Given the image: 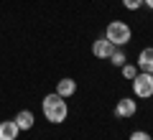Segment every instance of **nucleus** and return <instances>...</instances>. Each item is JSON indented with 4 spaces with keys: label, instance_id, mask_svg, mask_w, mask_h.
Segmentation results:
<instances>
[{
    "label": "nucleus",
    "instance_id": "f257e3e1",
    "mask_svg": "<svg viewBox=\"0 0 153 140\" xmlns=\"http://www.w3.org/2000/svg\"><path fill=\"white\" fill-rule=\"evenodd\" d=\"M41 107H44L46 120H49V122H54V125L64 122V120H66V115H69V104H66V99H64V97H59L56 92L46 94V97H44V102H41Z\"/></svg>",
    "mask_w": 153,
    "mask_h": 140
},
{
    "label": "nucleus",
    "instance_id": "f03ea898",
    "mask_svg": "<svg viewBox=\"0 0 153 140\" xmlns=\"http://www.w3.org/2000/svg\"><path fill=\"white\" fill-rule=\"evenodd\" d=\"M105 38H107L112 46H125V43L133 38V31H130V26H128V23H123V21H112V23L107 26Z\"/></svg>",
    "mask_w": 153,
    "mask_h": 140
},
{
    "label": "nucleus",
    "instance_id": "7ed1b4c3",
    "mask_svg": "<svg viewBox=\"0 0 153 140\" xmlns=\"http://www.w3.org/2000/svg\"><path fill=\"white\" fill-rule=\"evenodd\" d=\"M133 92L138 99H151L153 97V74L148 71H138L133 79Z\"/></svg>",
    "mask_w": 153,
    "mask_h": 140
},
{
    "label": "nucleus",
    "instance_id": "20e7f679",
    "mask_svg": "<svg viewBox=\"0 0 153 140\" xmlns=\"http://www.w3.org/2000/svg\"><path fill=\"white\" fill-rule=\"evenodd\" d=\"M138 112V102L133 97H123V99H117V104H115V115L117 117H133V115Z\"/></svg>",
    "mask_w": 153,
    "mask_h": 140
},
{
    "label": "nucleus",
    "instance_id": "39448f33",
    "mask_svg": "<svg viewBox=\"0 0 153 140\" xmlns=\"http://www.w3.org/2000/svg\"><path fill=\"white\" fill-rule=\"evenodd\" d=\"M112 51H115V46H112V43H110L105 36H102V38H97V41L92 43V54L97 56V59H105V61H107Z\"/></svg>",
    "mask_w": 153,
    "mask_h": 140
},
{
    "label": "nucleus",
    "instance_id": "423d86ee",
    "mask_svg": "<svg viewBox=\"0 0 153 140\" xmlns=\"http://www.w3.org/2000/svg\"><path fill=\"white\" fill-rule=\"evenodd\" d=\"M138 71H148V74H153V46H148V49H143L140 54H138Z\"/></svg>",
    "mask_w": 153,
    "mask_h": 140
},
{
    "label": "nucleus",
    "instance_id": "0eeeda50",
    "mask_svg": "<svg viewBox=\"0 0 153 140\" xmlns=\"http://www.w3.org/2000/svg\"><path fill=\"white\" fill-rule=\"evenodd\" d=\"M21 127L16 125V120H5V122H0V140H16Z\"/></svg>",
    "mask_w": 153,
    "mask_h": 140
},
{
    "label": "nucleus",
    "instance_id": "6e6552de",
    "mask_svg": "<svg viewBox=\"0 0 153 140\" xmlns=\"http://www.w3.org/2000/svg\"><path fill=\"white\" fill-rule=\"evenodd\" d=\"M76 92V81L74 79H69V76H64V79H59L56 81V94H59V97H71V94H74Z\"/></svg>",
    "mask_w": 153,
    "mask_h": 140
},
{
    "label": "nucleus",
    "instance_id": "1a4fd4ad",
    "mask_svg": "<svg viewBox=\"0 0 153 140\" xmlns=\"http://www.w3.org/2000/svg\"><path fill=\"white\" fill-rule=\"evenodd\" d=\"M33 122H36V117H33L31 110H21V112L16 115V125H18L21 130H31Z\"/></svg>",
    "mask_w": 153,
    "mask_h": 140
},
{
    "label": "nucleus",
    "instance_id": "9d476101",
    "mask_svg": "<svg viewBox=\"0 0 153 140\" xmlns=\"http://www.w3.org/2000/svg\"><path fill=\"white\" fill-rule=\"evenodd\" d=\"M107 61H110L112 66H117V69H120L123 64H128V59H125V51H123L120 46H115V51L110 54V59H107Z\"/></svg>",
    "mask_w": 153,
    "mask_h": 140
},
{
    "label": "nucleus",
    "instance_id": "9b49d317",
    "mask_svg": "<svg viewBox=\"0 0 153 140\" xmlns=\"http://www.w3.org/2000/svg\"><path fill=\"white\" fill-rule=\"evenodd\" d=\"M120 71H123V76H125L128 81H133V79H135V74H138V66L135 64H123Z\"/></svg>",
    "mask_w": 153,
    "mask_h": 140
},
{
    "label": "nucleus",
    "instance_id": "f8f14e48",
    "mask_svg": "<svg viewBox=\"0 0 153 140\" xmlns=\"http://www.w3.org/2000/svg\"><path fill=\"white\" fill-rule=\"evenodd\" d=\"M128 140H153V138H151V133H146V130H135V133H130Z\"/></svg>",
    "mask_w": 153,
    "mask_h": 140
},
{
    "label": "nucleus",
    "instance_id": "ddd939ff",
    "mask_svg": "<svg viewBox=\"0 0 153 140\" xmlns=\"http://www.w3.org/2000/svg\"><path fill=\"white\" fill-rule=\"evenodd\" d=\"M123 5L128 10H138V8H143V0H123Z\"/></svg>",
    "mask_w": 153,
    "mask_h": 140
},
{
    "label": "nucleus",
    "instance_id": "4468645a",
    "mask_svg": "<svg viewBox=\"0 0 153 140\" xmlns=\"http://www.w3.org/2000/svg\"><path fill=\"white\" fill-rule=\"evenodd\" d=\"M143 5H146L148 10H153V0H143Z\"/></svg>",
    "mask_w": 153,
    "mask_h": 140
}]
</instances>
